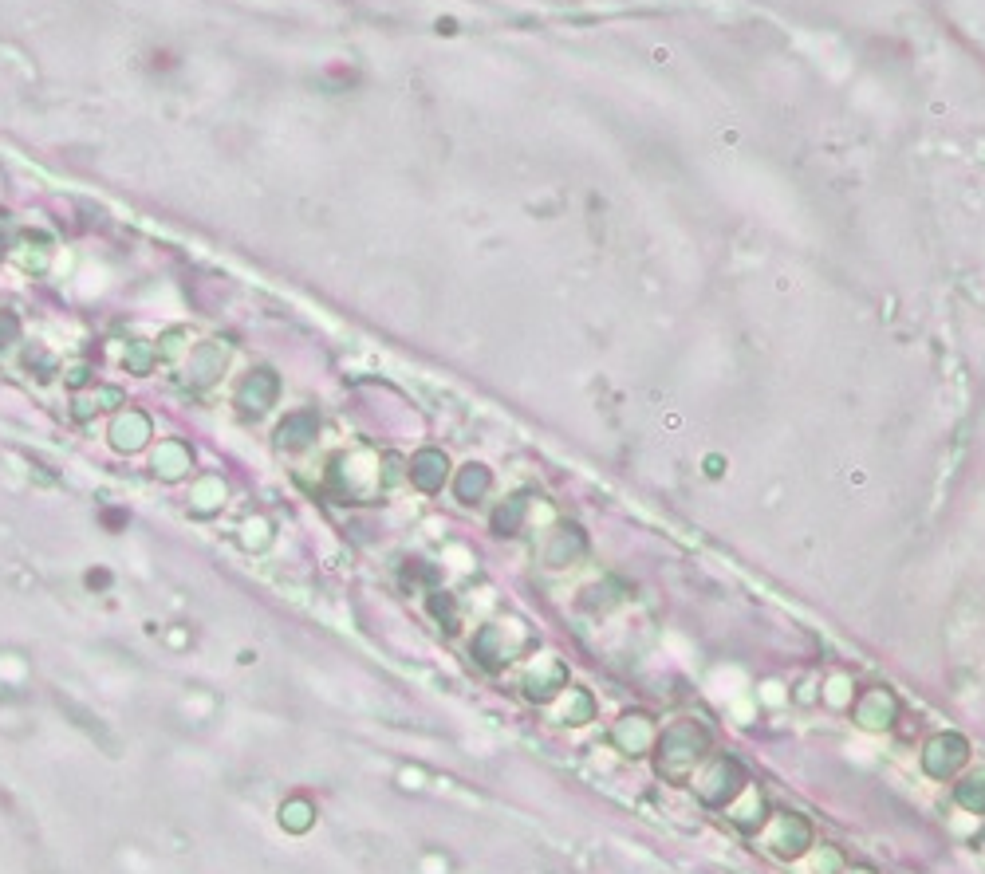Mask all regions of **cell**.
Instances as JSON below:
<instances>
[{"label": "cell", "instance_id": "obj_18", "mask_svg": "<svg viewBox=\"0 0 985 874\" xmlns=\"http://www.w3.org/2000/svg\"><path fill=\"white\" fill-rule=\"evenodd\" d=\"M525 516H528V497H509L493 512V532L497 536H517L525 528Z\"/></svg>", "mask_w": 985, "mask_h": 874}, {"label": "cell", "instance_id": "obj_14", "mask_svg": "<svg viewBox=\"0 0 985 874\" xmlns=\"http://www.w3.org/2000/svg\"><path fill=\"white\" fill-rule=\"evenodd\" d=\"M584 552H588V536H584L576 524H568V528H560V532L552 536V544H548V563H552V567H568V563L580 560Z\"/></svg>", "mask_w": 985, "mask_h": 874}, {"label": "cell", "instance_id": "obj_8", "mask_svg": "<svg viewBox=\"0 0 985 874\" xmlns=\"http://www.w3.org/2000/svg\"><path fill=\"white\" fill-rule=\"evenodd\" d=\"M406 477L414 481V489L422 493H438L450 481V457L442 449H418L406 465Z\"/></svg>", "mask_w": 985, "mask_h": 874}, {"label": "cell", "instance_id": "obj_25", "mask_svg": "<svg viewBox=\"0 0 985 874\" xmlns=\"http://www.w3.org/2000/svg\"><path fill=\"white\" fill-rule=\"evenodd\" d=\"M178 339H186V331H166V335H162V347H154V351H158L162 359H166V355H178V347H182Z\"/></svg>", "mask_w": 985, "mask_h": 874}, {"label": "cell", "instance_id": "obj_22", "mask_svg": "<svg viewBox=\"0 0 985 874\" xmlns=\"http://www.w3.org/2000/svg\"><path fill=\"white\" fill-rule=\"evenodd\" d=\"M430 611H434V619L446 626V630H458V611H454V599L446 591H434L430 595Z\"/></svg>", "mask_w": 985, "mask_h": 874}, {"label": "cell", "instance_id": "obj_5", "mask_svg": "<svg viewBox=\"0 0 985 874\" xmlns=\"http://www.w3.org/2000/svg\"><path fill=\"white\" fill-rule=\"evenodd\" d=\"M655 737L658 729L647 713H627V717H619L611 725V745H615V752H623L631 760H639V756H647L655 749Z\"/></svg>", "mask_w": 985, "mask_h": 874}, {"label": "cell", "instance_id": "obj_12", "mask_svg": "<svg viewBox=\"0 0 985 874\" xmlns=\"http://www.w3.org/2000/svg\"><path fill=\"white\" fill-rule=\"evenodd\" d=\"M146 437H150V418L138 414V410H127V414H119V418L111 422V441H115V449H123V453L142 449Z\"/></svg>", "mask_w": 985, "mask_h": 874}, {"label": "cell", "instance_id": "obj_23", "mask_svg": "<svg viewBox=\"0 0 985 874\" xmlns=\"http://www.w3.org/2000/svg\"><path fill=\"white\" fill-rule=\"evenodd\" d=\"M284 823H288L292 831H304V827L312 823V808H308L304 800H292V804L284 808Z\"/></svg>", "mask_w": 985, "mask_h": 874}, {"label": "cell", "instance_id": "obj_26", "mask_svg": "<svg viewBox=\"0 0 985 874\" xmlns=\"http://www.w3.org/2000/svg\"><path fill=\"white\" fill-rule=\"evenodd\" d=\"M209 497H221V485H213V481H205L201 489H197V508H209L213 500Z\"/></svg>", "mask_w": 985, "mask_h": 874}, {"label": "cell", "instance_id": "obj_11", "mask_svg": "<svg viewBox=\"0 0 985 874\" xmlns=\"http://www.w3.org/2000/svg\"><path fill=\"white\" fill-rule=\"evenodd\" d=\"M316 434H320L316 410H296V414H288V418L276 426V445H280V449H300V445H308Z\"/></svg>", "mask_w": 985, "mask_h": 874}, {"label": "cell", "instance_id": "obj_24", "mask_svg": "<svg viewBox=\"0 0 985 874\" xmlns=\"http://www.w3.org/2000/svg\"><path fill=\"white\" fill-rule=\"evenodd\" d=\"M16 335H20V319H16L12 312H4L0 315V347H8Z\"/></svg>", "mask_w": 985, "mask_h": 874}, {"label": "cell", "instance_id": "obj_21", "mask_svg": "<svg viewBox=\"0 0 985 874\" xmlns=\"http://www.w3.org/2000/svg\"><path fill=\"white\" fill-rule=\"evenodd\" d=\"M154 363H158V351H154L150 343H142V339L127 343V371H131V375H150Z\"/></svg>", "mask_w": 985, "mask_h": 874}, {"label": "cell", "instance_id": "obj_16", "mask_svg": "<svg viewBox=\"0 0 985 874\" xmlns=\"http://www.w3.org/2000/svg\"><path fill=\"white\" fill-rule=\"evenodd\" d=\"M154 469H158V477L178 481V477L190 469V449H186L182 441H162L158 453H154Z\"/></svg>", "mask_w": 985, "mask_h": 874}, {"label": "cell", "instance_id": "obj_7", "mask_svg": "<svg viewBox=\"0 0 985 874\" xmlns=\"http://www.w3.org/2000/svg\"><path fill=\"white\" fill-rule=\"evenodd\" d=\"M513 642H509V634H505V626H481L477 634H473V662L481 666V670H489V674H497V670H505L509 662H513Z\"/></svg>", "mask_w": 985, "mask_h": 874}, {"label": "cell", "instance_id": "obj_4", "mask_svg": "<svg viewBox=\"0 0 985 874\" xmlns=\"http://www.w3.org/2000/svg\"><path fill=\"white\" fill-rule=\"evenodd\" d=\"M852 717L859 729H867V733H883V729H891L895 721H899V697L891 693L887 686H875L867 689L859 701L852 705Z\"/></svg>", "mask_w": 985, "mask_h": 874}, {"label": "cell", "instance_id": "obj_20", "mask_svg": "<svg viewBox=\"0 0 985 874\" xmlns=\"http://www.w3.org/2000/svg\"><path fill=\"white\" fill-rule=\"evenodd\" d=\"M954 800L966 808V812H985V772H974V776H966L962 784H958V792H954Z\"/></svg>", "mask_w": 985, "mask_h": 874}, {"label": "cell", "instance_id": "obj_19", "mask_svg": "<svg viewBox=\"0 0 985 874\" xmlns=\"http://www.w3.org/2000/svg\"><path fill=\"white\" fill-rule=\"evenodd\" d=\"M225 347L221 343H213V347H201L194 355V382L197 386H205V382H213V378L221 375V367H225Z\"/></svg>", "mask_w": 985, "mask_h": 874}, {"label": "cell", "instance_id": "obj_3", "mask_svg": "<svg viewBox=\"0 0 985 874\" xmlns=\"http://www.w3.org/2000/svg\"><path fill=\"white\" fill-rule=\"evenodd\" d=\"M922 760V772L930 776V780H950V776H958L962 768H966V760H970V741L962 737V733H934L919 752Z\"/></svg>", "mask_w": 985, "mask_h": 874}, {"label": "cell", "instance_id": "obj_10", "mask_svg": "<svg viewBox=\"0 0 985 874\" xmlns=\"http://www.w3.org/2000/svg\"><path fill=\"white\" fill-rule=\"evenodd\" d=\"M808 843H812V827H808L804 815H796V812L777 815V823H773V847H777L781 855H800Z\"/></svg>", "mask_w": 985, "mask_h": 874}, {"label": "cell", "instance_id": "obj_15", "mask_svg": "<svg viewBox=\"0 0 985 874\" xmlns=\"http://www.w3.org/2000/svg\"><path fill=\"white\" fill-rule=\"evenodd\" d=\"M729 819H733L737 827H745V831L761 827V819H765V792L753 788V784H745V792L729 804Z\"/></svg>", "mask_w": 985, "mask_h": 874}, {"label": "cell", "instance_id": "obj_1", "mask_svg": "<svg viewBox=\"0 0 985 874\" xmlns=\"http://www.w3.org/2000/svg\"><path fill=\"white\" fill-rule=\"evenodd\" d=\"M714 749V737L702 721L694 717H682L674 725H666L655 737V772L666 784H690V776L706 764V756Z\"/></svg>", "mask_w": 985, "mask_h": 874}, {"label": "cell", "instance_id": "obj_9", "mask_svg": "<svg viewBox=\"0 0 985 874\" xmlns=\"http://www.w3.org/2000/svg\"><path fill=\"white\" fill-rule=\"evenodd\" d=\"M276 394H280V378H276V371L261 367V371H253L237 386V406L249 410V414H261L276 402Z\"/></svg>", "mask_w": 985, "mask_h": 874}, {"label": "cell", "instance_id": "obj_27", "mask_svg": "<svg viewBox=\"0 0 985 874\" xmlns=\"http://www.w3.org/2000/svg\"><path fill=\"white\" fill-rule=\"evenodd\" d=\"M83 382H87V371H83V367L67 371V386H83Z\"/></svg>", "mask_w": 985, "mask_h": 874}, {"label": "cell", "instance_id": "obj_13", "mask_svg": "<svg viewBox=\"0 0 985 874\" xmlns=\"http://www.w3.org/2000/svg\"><path fill=\"white\" fill-rule=\"evenodd\" d=\"M556 721H564V725H588V721H595V697H591L588 689L568 686L560 693Z\"/></svg>", "mask_w": 985, "mask_h": 874}, {"label": "cell", "instance_id": "obj_6", "mask_svg": "<svg viewBox=\"0 0 985 874\" xmlns=\"http://www.w3.org/2000/svg\"><path fill=\"white\" fill-rule=\"evenodd\" d=\"M521 689H525L528 701H536V705L556 701V697L568 689V670H564V662H560V658H536V662L528 666Z\"/></svg>", "mask_w": 985, "mask_h": 874}, {"label": "cell", "instance_id": "obj_2", "mask_svg": "<svg viewBox=\"0 0 985 874\" xmlns=\"http://www.w3.org/2000/svg\"><path fill=\"white\" fill-rule=\"evenodd\" d=\"M690 780H694V792L706 808H729L749 784L745 764L737 756H706V768Z\"/></svg>", "mask_w": 985, "mask_h": 874}, {"label": "cell", "instance_id": "obj_17", "mask_svg": "<svg viewBox=\"0 0 985 874\" xmlns=\"http://www.w3.org/2000/svg\"><path fill=\"white\" fill-rule=\"evenodd\" d=\"M489 485H493V477H489V469L485 465H465L458 477H454V493L458 500L465 504H473V500H481L489 493Z\"/></svg>", "mask_w": 985, "mask_h": 874}]
</instances>
